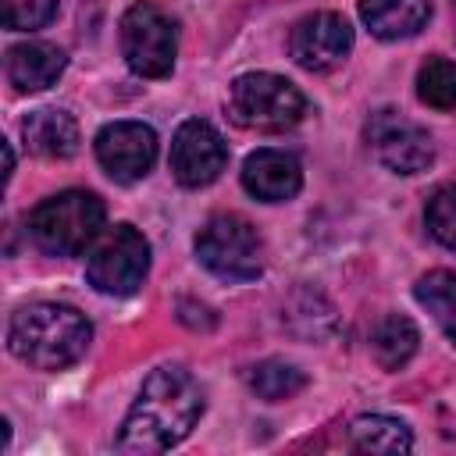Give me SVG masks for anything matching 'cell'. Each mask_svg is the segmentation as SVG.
Listing matches in <instances>:
<instances>
[{
    "label": "cell",
    "instance_id": "cell-1",
    "mask_svg": "<svg viewBox=\"0 0 456 456\" xmlns=\"http://www.w3.org/2000/svg\"><path fill=\"white\" fill-rule=\"evenodd\" d=\"M203 406H207L203 388L196 385V378L189 370L157 367L142 381V388L121 424L118 449L139 452V456L164 452V449L178 445L196 428V420L203 417Z\"/></svg>",
    "mask_w": 456,
    "mask_h": 456
},
{
    "label": "cell",
    "instance_id": "cell-2",
    "mask_svg": "<svg viewBox=\"0 0 456 456\" xmlns=\"http://www.w3.org/2000/svg\"><path fill=\"white\" fill-rule=\"evenodd\" d=\"M93 324L68 303H28L7 324V349L36 370H64L86 356Z\"/></svg>",
    "mask_w": 456,
    "mask_h": 456
},
{
    "label": "cell",
    "instance_id": "cell-3",
    "mask_svg": "<svg viewBox=\"0 0 456 456\" xmlns=\"http://www.w3.org/2000/svg\"><path fill=\"white\" fill-rule=\"evenodd\" d=\"M107 221V207L89 189H64L36 203L28 214L32 242L50 256H78L86 246L96 242Z\"/></svg>",
    "mask_w": 456,
    "mask_h": 456
},
{
    "label": "cell",
    "instance_id": "cell-4",
    "mask_svg": "<svg viewBox=\"0 0 456 456\" xmlns=\"http://www.w3.org/2000/svg\"><path fill=\"white\" fill-rule=\"evenodd\" d=\"M228 118L249 132H285L303 121L306 96L281 75L249 71L228 86Z\"/></svg>",
    "mask_w": 456,
    "mask_h": 456
},
{
    "label": "cell",
    "instance_id": "cell-5",
    "mask_svg": "<svg viewBox=\"0 0 456 456\" xmlns=\"http://www.w3.org/2000/svg\"><path fill=\"white\" fill-rule=\"evenodd\" d=\"M200 264L221 281H253L264 271V239L239 214H214L196 232Z\"/></svg>",
    "mask_w": 456,
    "mask_h": 456
},
{
    "label": "cell",
    "instance_id": "cell-6",
    "mask_svg": "<svg viewBox=\"0 0 456 456\" xmlns=\"http://www.w3.org/2000/svg\"><path fill=\"white\" fill-rule=\"evenodd\" d=\"M150 271V242L132 224H114L96 235L86 253V278L103 296H132Z\"/></svg>",
    "mask_w": 456,
    "mask_h": 456
},
{
    "label": "cell",
    "instance_id": "cell-7",
    "mask_svg": "<svg viewBox=\"0 0 456 456\" xmlns=\"http://www.w3.org/2000/svg\"><path fill=\"white\" fill-rule=\"evenodd\" d=\"M178 53V28L157 4H132L121 18V57L142 78H167Z\"/></svg>",
    "mask_w": 456,
    "mask_h": 456
},
{
    "label": "cell",
    "instance_id": "cell-8",
    "mask_svg": "<svg viewBox=\"0 0 456 456\" xmlns=\"http://www.w3.org/2000/svg\"><path fill=\"white\" fill-rule=\"evenodd\" d=\"M363 135H367V146L378 157V164H385L395 175H420L435 160V142H431L428 128H420L417 121L403 118L392 107L374 110L367 118Z\"/></svg>",
    "mask_w": 456,
    "mask_h": 456
},
{
    "label": "cell",
    "instance_id": "cell-9",
    "mask_svg": "<svg viewBox=\"0 0 456 456\" xmlns=\"http://www.w3.org/2000/svg\"><path fill=\"white\" fill-rule=\"evenodd\" d=\"M228 167V142L210 121L189 118L171 139V175L185 189H203Z\"/></svg>",
    "mask_w": 456,
    "mask_h": 456
},
{
    "label": "cell",
    "instance_id": "cell-10",
    "mask_svg": "<svg viewBox=\"0 0 456 456\" xmlns=\"http://www.w3.org/2000/svg\"><path fill=\"white\" fill-rule=\"evenodd\" d=\"M96 160L114 182H139L157 160V132L142 121H110L96 132Z\"/></svg>",
    "mask_w": 456,
    "mask_h": 456
},
{
    "label": "cell",
    "instance_id": "cell-11",
    "mask_svg": "<svg viewBox=\"0 0 456 456\" xmlns=\"http://www.w3.org/2000/svg\"><path fill=\"white\" fill-rule=\"evenodd\" d=\"M353 50V25L335 11H314L296 21L289 36V53L306 71H331Z\"/></svg>",
    "mask_w": 456,
    "mask_h": 456
},
{
    "label": "cell",
    "instance_id": "cell-12",
    "mask_svg": "<svg viewBox=\"0 0 456 456\" xmlns=\"http://www.w3.org/2000/svg\"><path fill=\"white\" fill-rule=\"evenodd\" d=\"M242 189L260 203H285L303 189V167L285 150H253L242 164Z\"/></svg>",
    "mask_w": 456,
    "mask_h": 456
},
{
    "label": "cell",
    "instance_id": "cell-13",
    "mask_svg": "<svg viewBox=\"0 0 456 456\" xmlns=\"http://www.w3.org/2000/svg\"><path fill=\"white\" fill-rule=\"evenodd\" d=\"M21 139L25 150L46 160H68L78 153V125L68 110L39 107L21 118Z\"/></svg>",
    "mask_w": 456,
    "mask_h": 456
},
{
    "label": "cell",
    "instance_id": "cell-14",
    "mask_svg": "<svg viewBox=\"0 0 456 456\" xmlns=\"http://www.w3.org/2000/svg\"><path fill=\"white\" fill-rule=\"evenodd\" d=\"M64 64L68 57L53 43H18L7 50L4 71L18 93H39V89H50L64 75Z\"/></svg>",
    "mask_w": 456,
    "mask_h": 456
},
{
    "label": "cell",
    "instance_id": "cell-15",
    "mask_svg": "<svg viewBox=\"0 0 456 456\" xmlns=\"http://www.w3.org/2000/svg\"><path fill=\"white\" fill-rule=\"evenodd\" d=\"M360 18L378 39H410L431 18V0H360Z\"/></svg>",
    "mask_w": 456,
    "mask_h": 456
},
{
    "label": "cell",
    "instance_id": "cell-16",
    "mask_svg": "<svg viewBox=\"0 0 456 456\" xmlns=\"http://www.w3.org/2000/svg\"><path fill=\"white\" fill-rule=\"evenodd\" d=\"M349 445L356 452H410L413 449V431L385 413L356 417L349 424Z\"/></svg>",
    "mask_w": 456,
    "mask_h": 456
},
{
    "label": "cell",
    "instance_id": "cell-17",
    "mask_svg": "<svg viewBox=\"0 0 456 456\" xmlns=\"http://www.w3.org/2000/svg\"><path fill=\"white\" fill-rule=\"evenodd\" d=\"M417 342H420V331H417V324H413L410 317H403V314H388V317L374 328V335H370L374 360H378L385 370L406 367V363L413 360V353H417Z\"/></svg>",
    "mask_w": 456,
    "mask_h": 456
},
{
    "label": "cell",
    "instance_id": "cell-18",
    "mask_svg": "<svg viewBox=\"0 0 456 456\" xmlns=\"http://www.w3.org/2000/svg\"><path fill=\"white\" fill-rule=\"evenodd\" d=\"M413 296L435 317L442 335L449 342H456V274L452 271H428L424 278H417Z\"/></svg>",
    "mask_w": 456,
    "mask_h": 456
},
{
    "label": "cell",
    "instance_id": "cell-19",
    "mask_svg": "<svg viewBox=\"0 0 456 456\" xmlns=\"http://www.w3.org/2000/svg\"><path fill=\"white\" fill-rule=\"evenodd\" d=\"M246 381L264 403H285L306 388V374L285 360H260L256 367H249Z\"/></svg>",
    "mask_w": 456,
    "mask_h": 456
},
{
    "label": "cell",
    "instance_id": "cell-20",
    "mask_svg": "<svg viewBox=\"0 0 456 456\" xmlns=\"http://www.w3.org/2000/svg\"><path fill=\"white\" fill-rule=\"evenodd\" d=\"M417 96L435 110L456 107V64L445 57H428L417 71Z\"/></svg>",
    "mask_w": 456,
    "mask_h": 456
},
{
    "label": "cell",
    "instance_id": "cell-21",
    "mask_svg": "<svg viewBox=\"0 0 456 456\" xmlns=\"http://www.w3.org/2000/svg\"><path fill=\"white\" fill-rule=\"evenodd\" d=\"M424 221H428V232L435 235V242H442L449 253H456V182L431 192V200L424 207Z\"/></svg>",
    "mask_w": 456,
    "mask_h": 456
},
{
    "label": "cell",
    "instance_id": "cell-22",
    "mask_svg": "<svg viewBox=\"0 0 456 456\" xmlns=\"http://www.w3.org/2000/svg\"><path fill=\"white\" fill-rule=\"evenodd\" d=\"M57 14V0H4V25L11 32H32L50 25Z\"/></svg>",
    "mask_w": 456,
    "mask_h": 456
}]
</instances>
